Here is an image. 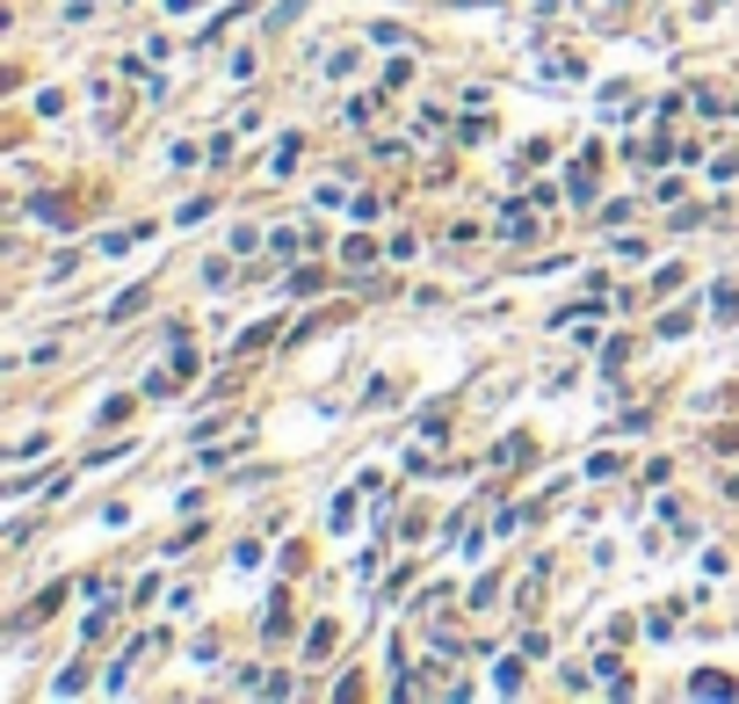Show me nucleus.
Returning a JSON list of instances; mask_svg holds the SVG:
<instances>
[{"mask_svg": "<svg viewBox=\"0 0 739 704\" xmlns=\"http://www.w3.org/2000/svg\"><path fill=\"white\" fill-rule=\"evenodd\" d=\"M688 690L696 697H732V675H688Z\"/></svg>", "mask_w": 739, "mask_h": 704, "instance_id": "f257e3e1", "label": "nucleus"}, {"mask_svg": "<svg viewBox=\"0 0 739 704\" xmlns=\"http://www.w3.org/2000/svg\"><path fill=\"white\" fill-rule=\"evenodd\" d=\"M145 299H153V291H145V283H138V291H123V299L109 305V319H131V313H138V305H145Z\"/></svg>", "mask_w": 739, "mask_h": 704, "instance_id": "f03ea898", "label": "nucleus"}]
</instances>
